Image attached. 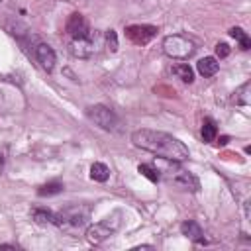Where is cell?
Segmentation results:
<instances>
[{
    "label": "cell",
    "mask_w": 251,
    "mask_h": 251,
    "mask_svg": "<svg viewBox=\"0 0 251 251\" xmlns=\"http://www.w3.org/2000/svg\"><path fill=\"white\" fill-rule=\"evenodd\" d=\"M131 143L143 151H149V153L165 159V161L182 163L188 159V147L178 137H175L167 131L141 127L131 133Z\"/></svg>",
    "instance_id": "6da1fadb"
},
{
    "label": "cell",
    "mask_w": 251,
    "mask_h": 251,
    "mask_svg": "<svg viewBox=\"0 0 251 251\" xmlns=\"http://www.w3.org/2000/svg\"><path fill=\"white\" fill-rule=\"evenodd\" d=\"M90 214H92V210L88 204H71V206H65L57 214L55 226H59L67 233H78L80 229L88 227Z\"/></svg>",
    "instance_id": "7a4b0ae2"
},
{
    "label": "cell",
    "mask_w": 251,
    "mask_h": 251,
    "mask_svg": "<svg viewBox=\"0 0 251 251\" xmlns=\"http://www.w3.org/2000/svg\"><path fill=\"white\" fill-rule=\"evenodd\" d=\"M163 51L171 59H188L190 55H194L196 43L188 35L175 33V35H167L163 39Z\"/></svg>",
    "instance_id": "3957f363"
},
{
    "label": "cell",
    "mask_w": 251,
    "mask_h": 251,
    "mask_svg": "<svg viewBox=\"0 0 251 251\" xmlns=\"http://www.w3.org/2000/svg\"><path fill=\"white\" fill-rule=\"evenodd\" d=\"M120 218H122L120 212H116V214H112V216H108V218H104V220H100V222L88 226L86 231H84L86 241H88L90 245H100L102 241H106V239L120 227V224H122Z\"/></svg>",
    "instance_id": "277c9868"
},
{
    "label": "cell",
    "mask_w": 251,
    "mask_h": 251,
    "mask_svg": "<svg viewBox=\"0 0 251 251\" xmlns=\"http://www.w3.org/2000/svg\"><path fill=\"white\" fill-rule=\"evenodd\" d=\"M165 180L169 184H173L175 188L184 190V192H198L200 190L198 178L190 171L178 167V163H173V167H167L165 169Z\"/></svg>",
    "instance_id": "5b68a950"
},
{
    "label": "cell",
    "mask_w": 251,
    "mask_h": 251,
    "mask_svg": "<svg viewBox=\"0 0 251 251\" xmlns=\"http://www.w3.org/2000/svg\"><path fill=\"white\" fill-rule=\"evenodd\" d=\"M86 116H88L98 127H102V129H106V131H116L118 126H120V120H118L116 112H114L112 108L104 106V104H94V106L86 108Z\"/></svg>",
    "instance_id": "8992f818"
},
{
    "label": "cell",
    "mask_w": 251,
    "mask_h": 251,
    "mask_svg": "<svg viewBox=\"0 0 251 251\" xmlns=\"http://www.w3.org/2000/svg\"><path fill=\"white\" fill-rule=\"evenodd\" d=\"M67 33L73 37V39H84L88 37L92 31H90V25L86 22V18L82 14H71V18L67 20Z\"/></svg>",
    "instance_id": "52a82bcc"
},
{
    "label": "cell",
    "mask_w": 251,
    "mask_h": 251,
    "mask_svg": "<svg viewBox=\"0 0 251 251\" xmlns=\"http://www.w3.org/2000/svg\"><path fill=\"white\" fill-rule=\"evenodd\" d=\"M126 35L135 45H145L157 35V27L155 25H127L126 27Z\"/></svg>",
    "instance_id": "ba28073f"
},
{
    "label": "cell",
    "mask_w": 251,
    "mask_h": 251,
    "mask_svg": "<svg viewBox=\"0 0 251 251\" xmlns=\"http://www.w3.org/2000/svg\"><path fill=\"white\" fill-rule=\"evenodd\" d=\"M33 57H35V61L39 63V67H41L43 71L51 73V71L55 69L57 57H55V51H53L51 45H47V43H37V45L33 47Z\"/></svg>",
    "instance_id": "9c48e42d"
},
{
    "label": "cell",
    "mask_w": 251,
    "mask_h": 251,
    "mask_svg": "<svg viewBox=\"0 0 251 251\" xmlns=\"http://www.w3.org/2000/svg\"><path fill=\"white\" fill-rule=\"evenodd\" d=\"M71 53L75 57H80V59L92 57L96 53V37H94V33H90L84 39H73L71 41Z\"/></svg>",
    "instance_id": "30bf717a"
},
{
    "label": "cell",
    "mask_w": 251,
    "mask_h": 251,
    "mask_svg": "<svg viewBox=\"0 0 251 251\" xmlns=\"http://www.w3.org/2000/svg\"><path fill=\"white\" fill-rule=\"evenodd\" d=\"M180 231H182V235H186V237H188L190 241H194V243H206V239H204V229H202L200 224L194 222V220L182 222V224H180Z\"/></svg>",
    "instance_id": "8fae6325"
},
{
    "label": "cell",
    "mask_w": 251,
    "mask_h": 251,
    "mask_svg": "<svg viewBox=\"0 0 251 251\" xmlns=\"http://www.w3.org/2000/svg\"><path fill=\"white\" fill-rule=\"evenodd\" d=\"M196 69H198V73L202 75V76H214L216 73H218V69H220V63H218V59L216 57H204V59H200L198 63H196Z\"/></svg>",
    "instance_id": "7c38bea8"
},
{
    "label": "cell",
    "mask_w": 251,
    "mask_h": 251,
    "mask_svg": "<svg viewBox=\"0 0 251 251\" xmlns=\"http://www.w3.org/2000/svg\"><path fill=\"white\" fill-rule=\"evenodd\" d=\"M31 220L37 224H55L57 222V214H53L47 208H33L31 210Z\"/></svg>",
    "instance_id": "4fadbf2b"
},
{
    "label": "cell",
    "mask_w": 251,
    "mask_h": 251,
    "mask_svg": "<svg viewBox=\"0 0 251 251\" xmlns=\"http://www.w3.org/2000/svg\"><path fill=\"white\" fill-rule=\"evenodd\" d=\"M90 178L96 182H106L110 178V169L104 163H92L90 167Z\"/></svg>",
    "instance_id": "5bb4252c"
},
{
    "label": "cell",
    "mask_w": 251,
    "mask_h": 251,
    "mask_svg": "<svg viewBox=\"0 0 251 251\" xmlns=\"http://www.w3.org/2000/svg\"><path fill=\"white\" fill-rule=\"evenodd\" d=\"M249 90H251V82H243L237 90H235V96H233V102L239 104V106H249L251 104V96H249Z\"/></svg>",
    "instance_id": "9a60e30c"
},
{
    "label": "cell",
    "mask_w": 251,
    "mask_h": 251,
    "mask_svg": "<svg viewBox=\"0 0 251 251\" xmlns=\"http://www.w3.org/2000/svg\"><path fill=\"white\" fill-rule=\"evenodd\" d=\"M173 73L182 80V82H192L194 80V73H192V69H190V65L188 63H180V65H175L173 67Z\"/></svg>",
    "instance_id": "2e32d148"
},
{
    "label": "cell",
    "mask_w": 251,
    "mask_h": 251,
    "mask_svg": "<svg viewBox=\"0 0 251 251\" xmlns=\"http://www.w3.org/2000/svg\"><path fill=\"white\" fill-rule=\"evenodd\" d=\"M216 133H218L216 122H214L212 118H206V120H204V124H202V139H204L206 143H212V141H214V137H216Z\"/></svg>",
    "instance_id": "e0dca14e"
},
{
    "label": "cell",
    "mask_w": 251,
    "mask_h": 251,
    "mask_svg": "<svg viewBox=\"0 0 251 251\" xmlns=\"http://www.w3.org/2000/svg\"><path fill=\"white\" fill-rule=\"evenodd\" d=\"M229 35L239 43V47H241L243 51H247V49L251 47V39H249V35H247L241 27H231V29H229Z\"/></svg>",
    "instance_id": "ac0fdd59"
},
{
    "label": "cell",
    "mask_w": 251,
    "mask_h": 251,
    "mask_svg": "<svg viewBox=\"0 0 251 251\" xmlns=\"http://www.w3.org/2000/svg\"><path fill=\"white\" fill-rule=\"evenodd\" d=\"M63 182H59V180H53V182H47V184H43L39 190H37V194L39 196H53V194H59V192H63Z\"/></svg>",
    "instance_id": "d6986e66"
},
{
    "label": "cell",
    "mask_w": 251,
    "mask_h": 251,
    "mask_svg": "<svg viewBox=\"0 0 251 251\" xmlns=\"http://www.w3.org/2000/svg\"><path fill=\"white\" fill-rule=\"evenodd\" d=\"M137 171L145 176V178H149L151 182H157L159 178H161V175H159V171L153 167V165H147V163H143V165H139L137 167Z\"/></svg>",
    "instance_id": "ffe728a7"
},
{
    "label": "cell",
    "mask_w": 251,
    "mask_h": 251,
    "mask_svg": "<svg viewBox=\"0 0 251 251\" xmlns=\"http://www.w3.org/2000/svg\"><path fill=\"white\" fill-rule=\"evenodd\" d=\"M104 41H106V47L110 53H116L118 51V35L114 29H106L104 31Z\"/></svg>",
    "instance_id": "44dd1931"
},
{
    "label": "cell",
    "mask_w": 251,
    "mask_h": 251,
    "mask_svg": "<svg viewBox=\"0 0 251 251\" xmlns=\"http://www.w3.org/2000/svg\"><path fill=\"white\" fill-rule=\"evenodd\" d=\"M216 55H218L220 59L227 57V55H229V47H227V43H218V45H216Z\"/></svg>",
    "instance_id": "7402d4cb"
},
{
    "label": "cell",
    "mask_w": 251,
    "mask_h": 251,
    "mask_svg": "<svg viewBox=\"0 0 251 251\" xmlns=\"http://www.w3.org/2000/svg\"><path fill=\"white\" fill-rule=\"evenodd\" d=\"M0 249H18V245H12V243H2Z\"/></svg>",
    "instance_id": "603a6c76"
},
{
    "label": "cell",
    "mask_w": 251,
    "mask_h": 251,
    "mask_svg": "<svg viewBox=\"0 0 251 251\" xmlns=\"http://www.w3.org/2000/svg\"><path fill=\"white\" fill-rule=\"evenodd\" d=\"M2 169H4V153L0 151V173H2Z\"/></svg>",
    "instance_id": "cb8c5ba5"
}]
</instances>
